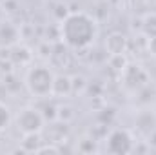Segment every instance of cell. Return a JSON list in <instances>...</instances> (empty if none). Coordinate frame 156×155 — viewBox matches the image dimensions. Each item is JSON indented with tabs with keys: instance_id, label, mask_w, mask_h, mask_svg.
I'll return each instance as SVG.
<instances>
[{
	"instance_id": "52a82bcc",
	"label": "cell",
	"mask_w": 156,
	"mask_h": 155,
	"mask_svg": "<svg viewBox=\"0 0 156 155\" xmlns=\"http://www.w3.org/2000/svg\"><path fill=\"white\" fill-rule=\"evenodd\" d=\"M142 31H144V35H147L149 39H151V37H156V13H149V15L144 17Z\"/></svg>"
},
{
	"instance_id": "277c9868",
	"label": "cell",
	"mask_w": 156,
	"mask_h": 155,
	"mask_svg": "<svg viewBox=\"0 0 156 155\" xmlns=\"http://www.w3.org/2000/svg\"><path fill=\"white\" fill-rule=\"evenodd\" d=\"M16 126L24 135L26 133H40L44 128V115L37 108H24L16 115Z\"/></svg>"
},
{
	"instance_id": "5b68a950",
	"label": "cell",
	"mask_w": 156,
	"mask_h": 155,
	"mask_svg": "<svg viewBox=\"0 0 156 155\" xmlns=\"http://www.w3.org/2000/svg\"><path fill=\"white\" fill-rule=\"evenodd\" d=\"M105 47L111 55H123V51L127 47V40L122 33H111L105 40Z\"/></svg>"
},
{
	"instance_id": "3957f363",
	"label": "cell",
	"mask_w": 156,
	"mask_h": 155,
	"mask_svg": "<svg viewBox=\"0 0 156 155\" xmlns=\"http://www.w3.org/2000/svg\"><path fill=\"white\" fill-rule=\"evenodd\" d=\"M107 152L115 155H123L131 153L134 150V139L131 135L129 130L125 128H115L109 135H107Z\"/></svg>"
},
{
	"instance_id": "ba28073f",
	"label": "cell",
	"mask_w": 156,
	"mask_h": 155,
	"mask_svg": "<svg viewBox=\"0 0 156 155\" xmlns=\"http://www.w3.org/2000/svg\"><path fill=\"white\" fill-rule=\"evenodd\" d=\"M9 124H11V112L4 102H0V131H4Z\"/></svg>"
},
{
	"instance_id": "7a4b0ae2",
	"label": "cell",
	"mask_w": 156,
	"mask_h": 155,
	"mask_svg": "<svg viewBox=\"0 0 156 155\" xmlns=\"http://www.w3.org/2000/svg\"><path fill=\"white\" fill-rule=\"evenodd\" d=\"M55 75L47 66H35L26 75V86L31 95L35 97H49L53 93Z\"/></svg>"
},
{
	"instance_id": "9c48e42d",
	"label": "cell",
	"mask_w": 156,
	"mask_h": 155,
	"mask_svg": "<svg viewBox=\"0 0 156 155\" xmlns=\"http://www.w3.org/2000/svg\"><path fill=\"white\" fill-rule=\"evenodd\" d=\"M149 51H151V55L156 57V37H151L149 39Z\"/></svg>"
},
{
	"instance_id": "8992f818",
	"label": "cell",
	"mask_w": 156,
	"mask_h": 155,
	"mask_svg": "<svg viewBox=\"0 0 156 155\" xmlns=\"http://www.w3.org/2000/svg\"><path fill=\"white\" fill-rule=\"evenodd\" d=\"M73 91V80L66 75H58L55 77L53 82V93L51 95H58V97H64V95H69Z\"/></svg>"
},
{
	"instance_id": "6da1fadb",
	"label": "cell",
	"mask_w": 156,
	"mask_h": 155,
	"mask_svg": "<svg viewBox=\"0 0 156 155\" xmlns=\"http://www.w3.org/2000/svg\"><path fill=\"white\" fill-rule=\"evenodd\" d=\"M96 35H98L96 20L83 11L69 13L60 22V39L73 49H83L91 46Z\"/></svg>"
}]
</instances>
